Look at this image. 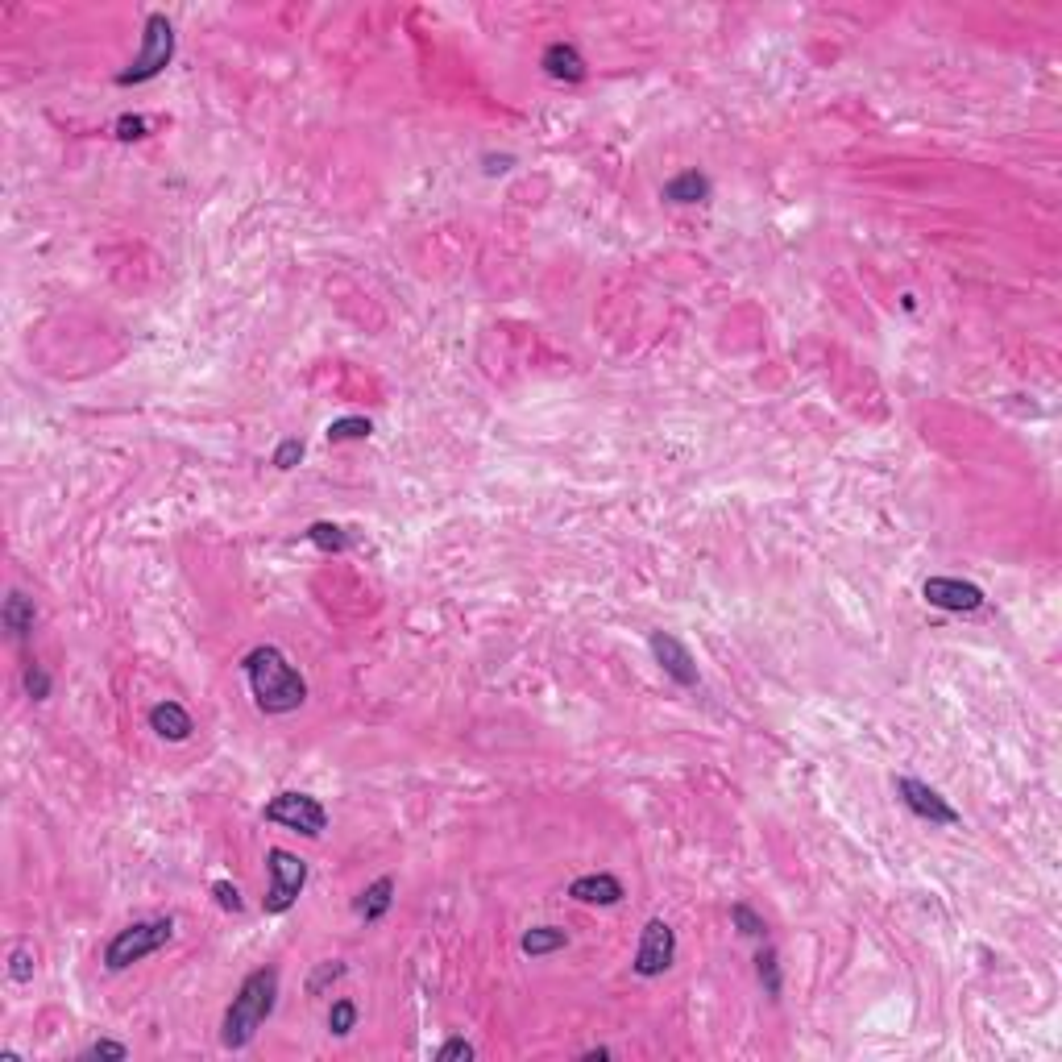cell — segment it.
I'll use <instances>...</instances> for the list:
<instances>
[{
	"instance_id": "obj_24",
	"label": "cell",
	"mask_w": 1062,
	"mask_h": 1062,
	"mask_svg": "<svg viewBox=\"0 0 1062 1062\" xmlns=\"http://www.w3.org/2000/svg\"><path fill=\"white\" fill-rule=\"evenodd\" d=\"M341 975H345V963H341V959L320 963V967H316V975H312V980H307V996H320L328 984H337Z\"/></svg>"
},
{
	"instance_id": "obj_15",
	"label": "cell",
	"mask_w": 1062,
	"mask_h": 1062,
	"mask_svg": "<svg viewBox=\"0 0 1062 1062\" xmlns=\"http://www.w3.org/2000/svg\"><path fill=\"white\" fill-rule=\"evenodd\" d=\"M0 623H5V631L13 635V639H25L34 631V623H38V606H34V598H25L21 590H13L9 598H5V610H0Z\"/></svg>"
},
{
	"instance_id": "obj_25",
	"label": "cell",
	"mask_w": 1062,
	"mask_h": 1062,
	"mask_svg": "<svg viewBox=\"0 0 1062 1062\" xmlns=\"http://www.w3.org/2000/svg\"><path fill=\"white\" fill-rule=\"evenodd\" d=\"M299 461H303V440H295V436L274 449V469H295Z\"/></svg>"
},
{
	"instance_id": "obj_6",
	"label": "cell",
	"mask_w": 1062,
	"mask_h": 1062,
	"mask_svg": "<svg viewBox=\"0 0 1062 1062\" xmlns=\"http://www.w3.org/2000/svg\"><path fill=\"white\" fill-rule=\"evenodd\" d=\"M266 872H270V892H266V913H287L307 884V863L283 847L266 851Z\"/></svg>"
},
{
	"instance_id": "obj_5",
	"label": "cell",
	"mask_w": 1062,
	"mask_h": 1062,
	"mask_svg": "<svg viewBox=\"0 0 1062 1062\" xmlns=\"http://www.w3.org/2000/svg\"><path fill=\"white\" fill-rule=\"evenodd\" d=\"M262 818L274 822V826H287L303 838H320L324 826H328V809L312 797V793H278L266 801Z\"/></svg>"
},
{
	"instance_id": "obj_23",
	"label": "cell",
	"mask_w": 1062,
	"mask_h": 1062,
	"mask_svg": "<svg viewBox=\"0 0 1062 1062\" xmlns=\"http://www.w3.org/2000/svg\"><path fill=\"white\" fill-rule=\"evenodd\" d=\"M9 980L13 984H30L34 980V950L30 946H13V955H9Z\"/></svg>"
},
{
	"instance_id": "obj_11",
	"label": "cell",
	"mask_w": 1062,
	"mask_h": 1062,
	"mask_svg": "<svg viewBox=\"0 0 1062 1062\" xmlns=\"http://www.w3.org/2000/svg\"><path fill=\"white\" fill-rule=\"evenodd\" d=\"M569 897L581 901V905H619L623 901V884H619V876H610V872H590V876H577L569 884Z\"/></svg>"
},
{
	"instance_id": "obj_12",
	"label": "cell",
	"mask_w": 1062,
	"mask_h": 1062,
	"mask_svg": "<svg viewBox=\"0 0 1062 1062\" xmlns=\"http://www.w3.org/2000/svg\"><path fill=\"white\" fill-rule=\"evenodd\" d=\"M540 67L548 71V79H561V83H581L585 79V59L573 42H548L544 54H540Z\"/></svg>"
},
{
	"instance_id": "obj_16",
	"label": "cell",
	"mask_w": 1062,
	"mask_h": 1062,
	"mask_svg": "<svg viewBox=\"0 0 1062 1062\" xmlns=\"http://www.w3.org/2000/svg\"><path fill=\"white\" fill-rule=\"evenodd\" d=\"M390 905H395V880H390V876H378V880L357 897L353 909H357L361 921H378V917L390 913Z\"/></svg>"
},
{
	"instance_id": "obj_14",
	"label": "cell",
	"mask_w": 1062,
	"mask_h": 1062,
	"mask_svg": "<svg viewBox=\"0 0 1062 1062\" xmlns=\"http://www.w3.org/2000/svg\"><path fill=\"white\" fill-rule=\"evenodd\" d=\"M660 200L668 204H706L710 200V179L702 171H681L660 187Z\"/></svg>"
},
{
	"instance_id": "obj_3",
	"label": "cell",
	"mask_w": 1062,
	"mask_h": 1062,
	"mask_svg": "<svg viewBox=\"0 0 1062 1062\" xmlns=\"http://www.w3.org/2000/svg\"><path fill=\"white\" fill-rule=\"evenodd\" d=\"M175 934V921L171 917H154V921H133V926L117 930L113 942L104 946V967L108 971H125L133 963H142L150 955H158V950L171 942Z\"/></svg>"
},
{
	"instance_id": "obj_4",
	"label": "cell",
	"mask_w": 1062,
	"mask_h": 1062,
	"mask_svg": "<svg viewBox=\"0 0 1062 1062\" xmlns=\"http://www.w3.org/2000/svg\"><path fill=\"white\" fill-rule=\"evenodd\" d=\"M171 59H175V25L166 21V13H150L146 34H142V50H137L129 71L117 75V83L121 88H129V83H150L171 67Z\"/></svg>"
},
{
	"instance_id": "obj_7",
	"label": "cell",
	"mask_w": 1062,
	"mask_h": 1062,
	"mask_svg": "<svg viewBox=\"0 0 1062 1062\" xmlns=\"http://www.w3.org/2000/svg\"><path fill=\"white\" fill-rule=\"evenodd\" d=\"M673 963H677V930L668 926L664 917H652L644 926V934H639L631 971L639 975V980H656V975H664Z\"/></svg>"
},
{
	"instance_id": "obj_10",
	"label": "cell",
	"mask_w": 1062,
	"mask_h": 1062,
	"mask_svg": "<svg viewBox=\"0 0 1062 1062\" xmlns=\"http://www.w3.org/2000/svg\"><path fill=\"white\" fill-rule=\"evenodd\" d=\"M648 648H652L656 664L664 668V677H673L681 689H693V685H697V660L689 656V648L681 644L677 635L652 631V635H648Z\"/></svg>"
},
{
	"instance_id": "obj_27",
	"label": "cell",
	"mask_w": 1062,
	"mask_h": 1062,
	"mask_svg": "<svg viewBox=\"0 0 1062 1062\" xmlns=\"http://www.w3.org/2000/svg\"><path fill=\"white\" fill-rule=\"evenodd\" d=\"M83 1058H129V1046L125 1042H113V1038H100V1042H92L88 1050H83Z\"/></svg>"
},
{
	"instance_id": "obj_21",
	"label": "cell",
	"mask_w": 1062,
	"mask_h": 1062,
	"mask_svg": "<svg viewBox=\"0 0 1062 1062\" xmlns=\"http://www.w3.org/2000/svg\"><path fill=\"white\" fill-rule=\"evenodd\" d=\"M756 971H760V984H764V992L776 1000V996H780V959H776V950H772V946H760V955H756Z\"/></svg>"
},
{
	"instance_id": "obj_13",
	"label": "cell",
	"mask_w": 1062,
	"mask_h": 1062,
	"mask_svg": "<svg viewBox=\"0 0 1062 1062\" xmlns=\"http://www.w3.org/2000/svg\"><path fill=\"white\" fill-rule=\"evenodd\" d=\"M150 731L166 743H183L195 726H191V714L179 706V702H158L150 706Z\"/></svg>"
},
{
	"instance_id": "obj_28",
	"label": "cell",
	"mask_w": 1062,
	"mask_h": 1062,
	"mask_svg": "<svg viewBox=\"0 0 1062 1062\" xmlns=\"http://www.w3.org/2000/svg\"><path fill=\"white\" fill-rule=\"evenodd\" d=\"M212 897L220 901V909H233V913H241V905H245V901H241V888L229 884V880H216V884H212Z\"/></svg>"
},
{
	"instance_id": "obj_9",
	"label": "cell",
	"mask_w": 1062,
	"mask_h": 1062,
	"mask_svg": "<svg viewBox=\"0 0 1062 1062\" xmlns=\"http://www.w3.org/2000/svg\"><path fill=\"white\" fill-rule=\"evenodd\" d=\"M897 793H901V801L913 809L917 818H926V822H934V826H959V809L950 805L938 789H930L926 780L901 776V780H897Z\"/></svg>"
},
{
	"instance_id": "obj_1",
	"label": "cell",
	"mask_w": 1062,
	"mask_h": 1062,
	"mask_svg": "<svg viewBox=\"0 0 1062 1062\" xmlns=\"http://www.w3.org/2000/svg\"><path fill=\"white\" fill-rule=\"evenodd\" d=\"M241 673H245L249 693H254V706L262 714H291V710H299L307 702L303 673L274 644H262L254 652H245Z\"/></svg>"
},
{
	"instance_id": "obj_30",
	"label": "cell",
	"mask_w": 1062,
	"mask_h": 1062,
	"mask_svg": "<svg viewBox=\"0 0 1062 1062\" xmlns=\"http://www.w3.org/2000/svg\"><path fill=\"white\" fill-rule=\"evenodd\" d=\"M146 129H150V125H146V117H121V121H117V137H121V142H133V137H146Z\"/></svg>"
},
{
	"instance_id": "obj_18",
	"label": "cell",
	"mask_w": 1062,
	"mask_h": 1062,
	"mask_svg": "<svg viewBox=\"0 0 1062 1062\" xmlns=\"http://www.w3.org/2000/svg\"><path fill=\"white\" fill-rule=\"evenodd\" d=\"M374 432V424L366 415H345V419H332L328 424V444H345V440H366Z\"/></svg>"
},
{
	"instance_id": "obj_2",
	"label": "cell",
	"mask_w": 1062,
	"mask_h": 1062,
	"mask_svg": "<svg viewBox=\"0 0 1062 1062\" xmlns=\"http://www.w3.org/2000/svg\"><path fill=\"white\" fill-rule=\"evenodd\" d=\"M274 1000H278V967L249 971L245 984L233 996V1004L225 1009V1021H220V1046H225V1050H245L249 1042L258 1038V1029L270 1021Z\"/></svg>"
},
{
	"instance_id": "obj_20",
	"label": "cell",
	"mask_w": 1062,
	"mask_h": 1062,
	"mask_svg": "<svg viewBox=\"0 0 1062 1062\" xmlns=\"http://www.w3.org/2000/svg\"><path fill=\"white\" fill-rule=\"evenodd\" d=\"M731 921H735V930L743 934V938H756V942H764L768 938V921L751 909V905H731Z\"/></svg>"
},
{
	"instance_id": "obj_29",
	"label": "cell",
	"mask_w": 1062,
	"mask_h": 1062,
	"mask_svg": "<svg viewBox=\"0 0 1062 1062\" xmlns=\"http://www.w3.org/2000/svg\"><path fill=\"white\" fill-rule=\"evenodd\" d=\"M473 1054H478V1050H473L465 1038H449V1042H444V1046L436 1050V1058H440V1062H449V1058H461V1062H469Z\"/></svg>"
},
{
	"instance_id": "obj_32",
	"label": "cell",
	"mask_w": 1062,
	"mask_h": 1062,
	"mask_svg": "<svg viewBox=\"0 0 1062 1062\" xmlns=\"http://www.w3.org/2000/svg\"><path fill=\"white\" fill-rule=\"evenodd\" d=\"M594 1058H610V1050H606V1046H598V1050H585V1062H594Z\"/></svg>"
},
{
	"instance_id": "obj_22",
	"label": "cell",
	"mask_w": 1062,
	"mask_h": 1062,
	"mask_svg": "<svg viewBox=\"0 0 1062 1062\" xmlns=\"http://www.w3.org/2000/svg\"><path fill=\"white\" fill-rule=\"evenodd\" d=\"M328 1029L337 1033V1038H349V1033L357 1029V1004L353 1000H337L328 1009Z\"/></svg>"
},
{
	"instance_id": "obj_19",
	"label": "cell",
	"mask_w": 1062,
	"mask_h": 1062,
	"mask_svg": "<svg viewBox=\"0 0 1062 1062\" xmlns=\"http://www.w3.org/2000/svg\"><path fill=\"white\" fill-rule=\"evenodd\" d=\"M307 540H312L320 552H345L349 548V536H345V527H337V523H312L303 531Z\"/></svg>"
},
{
	"instance_id": "obj_31",
	"label": "cell",
	"mask_w": 1062,
	"mask_h": 1062,
	"mask_svg": "<svg viewBox=\"0 0 1062 1062\" xmlns=\"http://www.w3.org/2000/svg\"><path fill=\"white\" fill-rule=\"evenodd\" d=\"M511 162H515V158H507V154H502V158L490 154V158H486V175H507V171H511Z\"/></svg>"
},
{
	"instance_id": "obj_8",
	"label": "cell",
	"mask_w": 1062,
	"mask_h": 1062,
	"mask_svg": "<svg viewBox=\"0 0 1062 1062\" xmlns=\"http://www.w3.org/2000/svg\"><path fill=\"white\" fill-rule=\"evenodd\" d=\"M921 598H926L934 610H950V614H971V610L984 606V590L975 581H963V577H926Z\"/></svg>"
},
{
	"instance_id": "obj_26",
	"label": "cell",
	"mask_w": 1062,
	"mask_h": 1062,
	"mask_svg": "<svg viewBox=\"0 0 1062 1062\" xmlns=\"http://www.w3.org/2000/svg\"><path fill=\"white\" fill-rule=\"evenodd\" d=\"M25 693H30L34 702H46V697H50V673H46V668L34 664L30 673H25Z\"/></svg>"
},
{
	"instance_id": "obj_17",
	"label": "cell",
	"mask_w": 1062,
	"mask_h": 1062,
	"mask_svg": "<svg viewBox=\"0 0 1062 1062\" xmlns=\"http://www.w3.org/2000/svg\"><path fill=\"white\" fill-rule=\"evenodd\" d=\"M523 955H531V959H544V955H556V950H565L569 946V934L561 930V926H531L527 934H523Z\"/></svg>"
}]
</instances>
